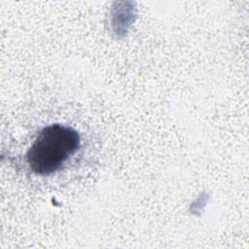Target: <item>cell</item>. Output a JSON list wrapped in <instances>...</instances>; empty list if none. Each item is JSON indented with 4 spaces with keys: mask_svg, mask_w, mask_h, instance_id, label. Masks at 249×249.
<instances>
[{
    "mask_svg": "<svg viewBox=\"0 0 249 249\" xmlns=\"http://www.w3.org/2000/svg\"><path fill=\"white\" fill-rule=\"evenodd\" d=\"M81 147V136L72 126L50 124L40 130L26 153L29 169L48 176L62 168Z\"/></svg>",
    "mask_w": 249,
    "mask_h": 249,
    "instance_id": "obj_1",
    "label": "cell"
}]
</instances>
